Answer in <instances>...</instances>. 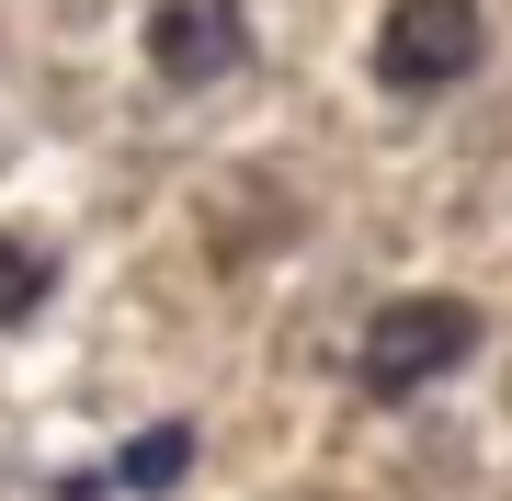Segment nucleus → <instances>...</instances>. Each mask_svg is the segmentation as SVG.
<instances>
[{"label": "nucleus", "instance_id": "f257e3e1", "mask_svg": "<svg viewBox=\"0 0 512 501\" xmlns=\"http://www.w3.org/2000/svg\"><path fill=\"white\" fill-rule=\"evenodd\" d=\"M478 353V308L467 297H387L365 319V353H353V388L376 399H410V388H444Z\"/></svg>", "mask_w": 512, "mask_h": 501}, {"label": "nucleus", "instance_id": "f03ea898", "mask_svg": "<svg viewBox=\"0 0 512 501\" xmlns=\"http://www.w3.org/2000/svg\"><path fill=\"white\" fill-rule=\"evenodd\" d=\"M478 46H490V23H478V0H387L376 23V80L410 103L456 92V80L478 69Z\"/></svg>", "mask_w": 512, "mask_h": 501}, {"label": "nucleus", "instance_id": "7ed1b4c3", "mask_svg": "<svg viewBox=\"0 0 512 501\" xmlns=\"http://www.w3.org/2000/svg\"><path fill=\"white\" fill-rule=\"evenodd\" d=\"M148 69H160L171 92H205V80L251 69V12H239V0H160V12H148Z\"/></svg>", "mask_w": 512, "mask_h": 501}, {"label": "nucleus", "instance_id": "20e7f679", "mask_svg": "<svg viewBox=\"0 0 512 501\" xmlns=\"http://www.w3.org/2000/svg\"><path fill=\"white\" fill-rule=\"evenodd\" d=\"M183 467H194V422H148L126 456H114V490H137V501H160V490H183Z\"/></svg>", "mask_w": 512, "mask_h": 501}, {"label": "nucleus", "instance_id": "39448f33", "mask_svg": "<svg viewBox=\"0 0 512 501\" xmlns=\"http://www.w3.org/2000/svg\"><path fill=\"white\" fill-rule=\"evenodd\" d=\"M46 297H57V251L23 240V228H0V331H23Z\"/></svg>", "mask_w": 512, "mask_h": 501}]
</instances>
